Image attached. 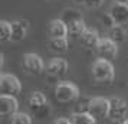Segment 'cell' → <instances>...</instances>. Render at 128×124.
<instances>
[{
  "instance_id": "cell-1",
  "label": "cell",
  "mask_w": 128,
  "mask_h": 124,
  "mask_svg": "<svg viewBox=\"0 0 128 124\" xmlns=\"http://www.w3.org/2000/svg\"><path fill=\"white\" fill-rule=\"evenodd\" d=\"M94 79L99 84H111L115 77V69L114 65L111 64V61L104 58L96 59L91 66Z\"/></svg>"
},
{
  "instance_id": "cell-2",
  "label": "cell",
  "mask_w": 128,
  "mask_h": 124,
  "mask_svg": "<svg viewBox=\"0 0 128 124\" xmlns=\"http://www.w3.org/2000/svg\"><path fill=\"white\" fill-rule=\"evenodd\" d=\"M55 98L62 104L75 102L79 98V89L72 82H59L55 88Z\"/></svg>"
},
{
  "instance_id": "cell-3",
  "label": "cell",
  "mask_w": 128,
  "mask_h": 124,
  "mask_svg": "<svg viewBox=\"0 0 128 124\" xmlns=\"http://www.w3.org/2000/svg\"><path fill=\"white\" fill-rule=\"evenodd\" d=\"M0 89H2V94L4 95L18 97L20 94V91H22V84L19 81V78L12 75V74H2V77H0Z\"/></svg>"
},
{
  "instance_id": "cell-4",
  "label": "cell",
  "mask_w": 128,
  "mask_h": 124,
  "mask_svg": "<svg viewBox=\"0 0 128 124\" xmlns=\"http://www.w3.org/2000/svg\"><path fill=\"white\" fill-rule=\"evenodd\" d=\"M88 112L94 115L96 120H102L106 118L110 114V98H104V97H96L89 101V108Z\"/></svg>"
},
{
  "instance_id": "cell-5",
  "label": "cell",
  "mask_w": 128,
  "mask_h": 124,
  "mask_svg": "<svg viewBox=\"0 0 128 124\" xmlns=\"http://www.w3.org/2000/svg\"><path fill=\"white\" fill-rule=\"evenodd\" d=\"M128 111V105L127 101L122 100L121 97H111L110 98V114H108V118L111 120H124L125 118V114Z\"/></svg>"
},
{
  "instance_id": "cell-6",
  "label": "cell",
  "mask_w": 128,
  "mask_h": 124,
  "mask_svg": "<svg viewBox=\"0 0 128 124\" xmlns=\"http://www.w3.org/2000/svg\"><path fill=\"white\" fill-rule=\"evenodd\" d=\"M23 68L29 75H39L43 71L45 64L38 53H26L23 55Z\"/></svg>"
},
{
  "instance_id": "cell-7",
  "label": "cell",
  "mask_w": 128,
  "mask_h": 124,
  "mask_svg": "<svg viewBox=\"0 0 128 124\" xmlns=\"http://www.w3.org/2000/svg\"><path fill=\"white\" fill-rule=\"evenodd\" d=\"M96 53L99 55V58L108 59V61L115 59V56L118 55V43L110 38H104L99 41L96 46Z\"/></svg>"
},
{
  "instance_id": "cell-8",
  "label": "cell",
  "mask_w": 128,
  "mask_h": 124,
  "mask_svg": "<svg viewBox=\"0 0 128 124\" xmlns=\"http://www.w3.org/2000/svg\"><path fill=\"white\" fill-rule=\"evenodd\" d=\"M68 69H69V65L66 62V59L64 58H53L49 64H48L46 72L48 75L55 78H62L68 74Z\"/></svg>"
},
{
  "instance_id": "cell-9",
  "label": "cell",
  "mask_w": 128,
  "mask_h": 124,
  "mask_svg": "<svg viewBox=\"0 0 128 124\" xmlns=\"http://www.w3.org/2000/svg\"><path fill=\"white\" fill-rule=\"evenodd\" d=\"M110 16L115 25H124L128 22V3H120L116 2L115 5H112L110 9Z\"/></svg>"
},
{
  "instance_id": "cell-10",
  "label": "cell",
  "mask_w": 128,
  "mask_h": 124,
  "mask_svg": "<svg viewBox=\"0 0 128 124\" xmlns=\"http://www.w3.org/2000/svg\"><path fill=\"white\" fill-rule=\"evenodd\" d=\"M19 108V102L16 100V97L13 95H0V112L3 117L7 115H13L14 112H18Z\"/></svg>"
},
{
  "instance_id": "cell-11",
  "label": "cell",
  "mask_w": 128,
  "mask_h": 124,
  "mask_svg": "<svg viewBox=\"0 0 128 124\" xmlns=\"http://www.w3.org/2000/svg\"><path fill=\"white\" fill-rule=\"evenodd\" d=\"M29 32V22L28 20H14L12 23V41L13 42H20L23 41L26 35Z\"/></svg>"
},
{
  "instance_id": "cell-12",
  "label": "cell",
  "mask_w": 128,
  "mask_h": 124,
  "mask_svg": "<svg viewBox=\"0 0 128 124\" xmlns=\"http://www.w3.org/2000/svg\"><path fill=\"white\" fill-rule=\"evenodd\" d=\"M49 35L50 38H65L68 36V25L62 19H53L49 23Z\"/></svg>"
},
{
  "instance_id": "cell-13",
  "label": "cell",
  "mask_w": 128,
  "mask_h": 124,
  "mask_svg": "<svg viewBox=\"0 0 128 124\" xmlns=\"http://www.w3.org/2000/svg\"><path fill=\"white\" fill-rule=\"evenodd\" d=\"M79 41H81V43L85 48H88V49H96L99 41H101V38H99L96 30L86 29L85 32H84V35L79 38Z\"/></svg>"
},
{
  "instance_id": "cell-14",
  "label": "cell",
  "mask_w": 128,
  "mask_h": 124,
  "mask_svg": "<svg viewBox=\"0 0 128 124\" xmlns=\"http://www.w3.org/2000/svg\"><path fill=\"white\" fill-rule=\"evenodd\" d=\"M49 49H50V52L56 53V55L66 53L69 51L68 36H65V38H50L49 39Z\"/></svg>"
},
{
  "instance_id": "cell-15",
  "label": "cell",
  "mask_w": 128,
  "mask_h": 124,
  "mask_svg": "<svg viewBox=\"0 0 128 124\" xmlns=\"http://www.w3.org/2000/svg\"><path fill=\"white\" fill-rule=\"evenodd\" d=\"M45 104H48L46 95L43 92H40V91H33L29 95V98H28V107L30 108V111H33V110L45 105Z\"/></svg>"
},
{
  "instance_id": "cell-16",
  "label": "cell",
  "mask_w": 128,
  "mask_h": 124,
  "mask_svg": "<svg viewBox=\"0 0 128 124\" xmlns=\"http://www.w3.org/2000/svg\"><path fill=\"white\" fill-rule=\"evenodd\" d=\"M108 38L112 39L114 42H116V43L124 42L127 39V30L124 29L122 25H114L112 28L108 29Z\"/></svg>"
},
{
  "instance_id": "cell-17",
  "label": "cell",
  "mask_w": 128,
  "mask_h": 124,
  "mask_svg": "<svg viewBox=\"0 0 128 124\" xmlns=\"http://www.w3.org/2000/svg\"><path fill=\"white\" fill-rule=\"evenodd\" d=\"M86 29L88 28L85 26L84 19H78V20H75V22H72V23L68 25V35L74 36V38H81Z\"/></svg>"
},
{
  "instance_id": "cell-18",
  "label": "cell",
  "mask_w": 128,
  "mask_h": 124,
  "mask_svg": "<svg viewBox=\"0 0 128 124\" xmlns=\"http://www.w3.org/2000/svg\"><path fill=\"white\" fill-rule=\"evenodd\" d=\"M72 124H95L96 118L89 112H74L70 117Z\"/></svg>"
},
{
  "instance_id": "cell-19",
  "label": "cell",
  "mask_w": 128,
  "mask_h": 124,
  "mask_svg": "<svg viewBox=\"0 0 128 124\" xmlns=\"http://www.w3.org/2000/svg\"><path fill=\"white\" fill-rule=\"evenodd\" d=\"M0 41L9 42L12 41V23L7 20L0 22Z\"/></svg>"
},
{
  "instance_id": "cell-20",
  "label": "cell",
  "mask_w": 128,
  "mask_h": 124,
  "mask_svg": "<svg viewBox=\"0 0 128 124\" xmlns=\"http://www.w3.org/2000/svg\"><path fill=\"white\" fill-rule=\"evenodd\" d=\"M62 20H64L66 25L72 23V22H75V20H78V19H82V15L78 10H75V9H66L64 13H62Z\"/></svg>"
},
{
  "instance_id": "cell-21",
  "label": "cell",
  "mask_w": 128,
  "mask_h": 124,
  "mask_svg": "<svg viewBox=\"0 0 128 124\" xmlns=\"http://www.w3.org/2000/svg\"><path fill=\"white\" fill-rule=\"evenodd\" d=\"M10 124H32V118L26 112H14L10 115Z\"/></svg>"
},
{
  "instance_id": "cell-22",
  "label": "cell",
  "mask_w": 128,
  "mask_h": 124,
  "mask_svg": "<svg viewBox=\"0 0 128 124\" xmlns=\"http://www.w3.org/2000/svg\"><path fill=\"white\" fill-rule=\"evenodd\" d=\"M33 115H35L36 118H39V120H43V118H46L49 114H50V107H49V104H45V105L39 107V108H36V110H33Z\"/></svg>"
},
{
  "instance_id": "cell-23",
  "label": "cell",
  "mask_w": 128,
  "mask_h": 124,
  "mask_svg": "<svg viewBox=\"0 0 128 124\" xmlns=\"http://www.w3.org/2000/svg\"><path fill=\"white\" fill-rule=\"evenodd\" d=\"M104 0H84V6L86 9H98L102 6Z\"/></svg>"
},
{
  "instance_id": "cell-24",
  "label": "cell",
  "mask_w": 128,
  "mask_h": 124,
  "mask_svg": "<svg viewBox=\"0 0 128 124\" xmlns=\"http://www.w3.org/2000/svg\"><path fill=\"white\" fill-rule=\"evenodd\" d=\"M52 124H72V121L68 118H56Z\"/></svg>"
},
{
  "instance_id": "cell-25",
  "label": "cell",
  "mask_w": 128,
  "mask_h": 124,
  "mask_svg": "<svg viewBox=\"0 0 128 124\" xmlns=\"http://www.w3.org/2000/svg\"><path fill=\"white\" fill-rule=\"evenodd\" d=\"M76 5H84V0H75Z\"/></svg>"
},
{
  "instance_id": "cell-26",
  "label": "cell",
  "mask_w": 128,
  "mask_h": 124,
  "mask_svg": "<svg viewBox=\"0 0 128 124\" xmlns=\"http://www.w3.org/2000/svg\"><path fill=\"white\" fill-rule=\"evenodd\" d=\"M121 124H128V118H124V120L121 121Z\"/></svg>"
},
{
  "instance_id": "cell-27",
  "label": "cell",
  "mask_w": 128,
  "mask_h": 124,
  "mask_svg": "<svg viewBox=\"0 0 128 124\" xmlns=\"http://www.w3.org/2000/svg\"><path fill=\"white\" fill-rule=\"evenodd\" d=\"M116 2H120V3H128V0H116Z\"/></svg>"
}]
</instances>
